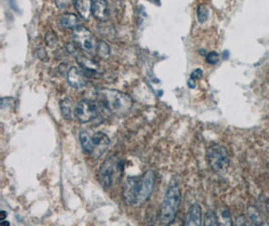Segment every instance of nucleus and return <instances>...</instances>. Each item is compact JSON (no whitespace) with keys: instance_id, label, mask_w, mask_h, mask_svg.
I'll return each mask as SVG.
<instances>
[{"instance_id":"f257e3e1","label":"nucleus","mask_w":269,"mask_h":226,"mask_svg":"<svg viewBox=\"0 0 269 226\" xmlns=\"http://www.w3.org/2000/svg\"><path fill=\"white\" fill-rule=\"evenodd\" d=\"M156 182L154 171L148 170L141 177L128 178L123 187V200L126 205L143 206L151 198Z\"/></svg>"},{"instance_id":"f03ea898","label":"nucleus","mask_w":269,"mask_h":226,"mask_svg":"<svg viewBox=\"0 0 269 226\" xmlns=\"http://www.w3.org/2000/svg\"><path fill=\"white\" fill-rule=\"evenodd\" d=\"M97 98L102 106L116 117L127 116L133 106L131 96L116 90L101 88L97 92Z\"/></svg>"},{"instance_id":"7ed1b4c3","label":"nucleus","mask_w":269,"mask_h":226,"mask_svg":"<svg viewBox=\"0 0 269 226\" xmlns=\"http://www.w3.org/2000/svg\"><path fill=\"white\" fill-rule=\"evenodd\" d=\"M181 199L182 194L180 183L178 179L173 178L169 184L163 203L161 205L159 213V221L161 224L170 225L175 221L181 204Z\"/></svg>"},{"instance_id":"20e7f679","label":"nucleus","mask_w":269,"mask_h":226,"mask_svg":"<svg viewBox=\"0 0 269 226\" xmlns=\"http://www.w3.org/2000/svg\"><path fill=\"white\" fill-rule=\"evenodd\" d=\"M123 171L124 160L117 155L110 156L99 169V182L104 188H110L120 181Z\"/></svg>"},{"instance_id":"39448f33","label":"nucleus","mask_w":269,"mask_h":226,"mask_svg":"<svg viewBox=\"0 0 269 226\" xmlns=\"http://www.w3.org/2000/svg\"><path fill=\"white\" fill-rule=\"evenodd\" d=\"M80 141L84 152L94 159H99L108 150L110 139L104 133L83 131L80 133Z\"/></svg>"},{"instance_id":"423d86ee","label":"nucleus","mask_w":269,"mask_h":226,"mask_svg":"<svg viewBox=\"0 0 269 226\" xmlns=\"http://www.w3.org/2000/svg\"><path fill=\"white\" fill-rule=\"evenodd\" d=\"M207 159L210 168L215 173H224L230 164L227 149L222 145H212L207 151Z\"/></svg>"},{"instance_id":"0eeeda50","label":"nucleus","mask_w":269,"mask_h":226,"mask_svg":"<svg viewBox=\"0 0 269 226\" xmlns=\"http://www.w3.org/2000/svg\"><path fill=\"white\" fill-rule=\"evenodd\" d=\"M73 40L79 48L86 52H94L97 50V40L93 34L86 28L78 26L73 32Z\"/></svg>"},{"instance_id":"6e6552de","label":"nucleus","mask_w":269,"mask_h":226,"mask_svg":"<svg viewBox=\"0 0 269 226\" xmlns=\"http://www.w3.org/2000/svg\"><path fill=\"white\" fill-rule=\"evenodd\" d=\"M99 115L98 106L95 102L90 100H83L78 102L75 108V116L77 120L82 123L86 124L95 120Z\"/></svg>"},{"instance_id":"1a4fd4ad","label":"nucleus","mask_w":269,"mask_h":226,"mask_svg":"<svg viewBox=\"0 0 269 226\" xmlns=\"http://www.w3.org/2000/svg\"><path fill=\"white\" fill-rule=\"evenodd\" d=\"M68 82L71 86L81 90L84 88L86 86V78L83 72L79 70L77 68H71L67 72Z\"/></svg>"},{"instance_id":"9d476101","label":"nucleus","mask_w":269,"mask_h":226,"mask_svg":"<svg viewBox=\"0 0 269 226\" xmlns=\"http://www.w3.org/2000/svg\"><path fill=\"white\" fill-rule=\"evenodd\" d=\"M108 4L106 0H93L92 14L99 22H105L108 20Z\"/></svg>"},{"instance_id":"9b49d317","label":"nucleus","mask_w":269,"mask_h":226,"mask_svg":"<svg viewBox=\"0 0 269 226\" xmlns=\"http://www.w3.org/2000/svg\"><path fill=\"white\" fill-rule=\"evenodd\" d=\"M76 60H77L78 64H80L82 72H84V74L86 76H97L99 74L98 66L93 60L86 58L84 56H76Z\"/></svg>"},{"instance_id":"f8f14e48","label":"nucleus","mask_w":269,"mask_h":226,"mask_svg":"<svg viewBox=\"0 0 269 226\" xmlns=\"http://www.w3.org/2000/svg\"><path fill=\"white\" fill-rule=\"evenodd\" d=\"M202 208L199 204H193L186 216V220H185V225L188 226H200L202 225Z\"/></svg>"},{"instance_id":"ddd939ff","label":"nucleus","mask_w":269,"mask_h":226,"mask_svg":"<svg viewBox=\"0 0 269 226\" xmlns=\"http://www.w3.org/2000/svg\"><path fill=\"white\" fill-rule=\"evenodd\" d=\"M73 2L81 18L88 22L92 14L93 0H73Z\"/></svg>"},{"instance_id":"4468645a","label":"nucleus","mask_w":269,"mask_h":226,"mask_svg":"<svg viewBox=\"0 0 269 226\" xmlns=\"http://www.w3.org/2000/svg\"><path fill=\"white\" fill-rule=\"evenodd\" d=\"M60 108H61V112H62L63 118L67 121H71L73 119L74 114H75L74 102H73L72 98H65L64 100H62L60 102Z\"/></svg>"},{"instance_id":"2eb2a0df","label":"nucleus","mask_w":269,"mask_h":226,"mask_svg":"<svg viewBox=\"0 0 269 226\" xmlns=\"http://www.w3.org/2000/svg\"><path fill=\"white\" fill-rule=\"evenodd\" d=\"M60 24L65 30H76L79 26V18L73 14H66L60 18Z\"/></svg>"},{"instance_id":"dca6fc26","label":"nucleus","mask_w":269,"mask_h":226,"mask_svg":"<svg viewBox=\"0 0 269 226\" xmlns=\"http://www.w3.org/2000/svg\"><path fill=\"white\" fill-rule=\"evenodd\" d=\"M96 52H97V54L103 60H108L110 58V54H111L110 46L104 40L98 42Z\"/></svg>"},{"instance_id":"f3484780","label":"nucleus","mask_w":269,"mask_h":226,"mask_svg":"<svg viewBox=\"0 0 269 226\" xmlns=\"http://www.w3.org/2000/svg\"><path fill=\"white\" fill-rule=\"evenodd\" d=\"M247 214H248V216L250 217L251 221L254 224L259 225V224H262L263 223L262 215H261V213L259 212V210L256 207H254V206H248V208H247Z\"/></svg>"},{"instance_id":"a211bd4d","label":"nucleus","mask_w":269,"mask_h":226,"mask_svg":"<svg viewBox=\"0 0 269 226\" xmlns=\"http://www.w3.org/2000/svg\"><path fill=\"white\" fill-rule=\"evenodd\" d=\"M218 218H219V224H221V225H233L232 216H231L230 210L228 208L222 209Z\"/></svg>"},{"instance_id":"6ab92c4d","label":"nucleus","mask_w":269,"mask_h":226,"mask_svg":"<svg viewBox=\"0 0 269 226\" xmlns=\"http://www.w3.org/2000/svg\"><path fill=\"white\" fill-rule=\"evenodd\" d=\"M197 18L201 24H205L209 18V10L206 6H200L197 10Z\"/></svg>"},{"instance_id":"aec40b11","label":"nucleus","mask_w":269,"mask_h":226,"mask_svg":"<svg viewBox=\"0 0 269 226\" xmlns=\"http://www.w3.org/2000/svg\"><path fill=\"white\" fill-rule=\"evenodd\" d=\"M204 225H219L218 215L214 211H208L204 218Z\"/></svg>"},{"instance_id":"412c9836","label":"nucleus","mask_w":269,"mask_h":226,"mask_svg":"<svg viewBox=\"0 0 269 226\" xmlns=\"http://www.w3.org/2000/svg\"><path fill=\"white\" fill-rule=\"evenodd\" d=\"M206 60L208 64H217L218 62H219V54L216 52H209L206 56Z\"/></svg>"},{"instance_id":"4be33fe9","label":"nucleus","mask_w":269,"mask_h":226,"mask_svg":"<svg viewBox=\"0 0 269 226\" xmlns=\"http://www.w3.org/2000/svg\"><path fill=\"white\" fill-rule=\"evenodd\" d=\"M46 42L49 46H54L58 42V38L52 32H48L46 36Z\"/></svg>"},{"instance_id":"5701e85b","label":"nucleus","mask_w":269,"mask_h":226,"mask_svg":"<svg viewBox=\"0 0 269 226\" xmlns=\"http://www.w3.org/2000/svg\"><path fill=\"white\" fill-rule=\"evenodd\" d=\"M71 0H55V4L59 10H66L70 6Z\"/></svg>"},{"instance_id":"b1692460","label":"nucleus","mask_w":269,"mask_h":226,"mask_svg":"<svg viewBox=\"0 0 269 226\" xmlns=\"http://www.w3.org/2000/svg\"><path fill=\"white\" fill-rule=\"evenodd\" d=\"M66 50H67V52H68L70 54H73V56H78V46H77V44H68Z\"/></svg>"},{"instance_id":"393cba45","label":"nucleus","mask_w":269,"mask_h":226,"mask_svg":"<svg viewBox=\"0 0 269 226\" xmlns=\"http://www.w3.org/2000/svg\"><path fill=\"white\" fill-rule=\"evenodd\" d=\"M202 76H203V70H202L201 68H197V70H195L192 72V74H191V78L194 80H200V78H202Z\"/></svg>"},{"instance_id":"a878e982","label":"nucleus","mask_w":269,"mask_h":226,"mask_svg":"<svg viewBox=\"0 0 269 226\" xmlns=\"http://www.w3.org/2000/svg\"><path fill=\"white\" fill-rule=\"evenodd\" d=\"M37 56L40 58V60H45L46 58H47V52H46V50L43 48H40L38 50H37Z\"/></svg>"},{"instance_id":"bb28decb","label":"nucleus","mask_w":269,"mask_h":226,"mask_svg":"<svg viewBox=\"0 0 269 226\" xmlns=\"http://www.w3.org/2000/svg\"><path fill=\"white\" fill-rule=\"evenodd\" d=\"M188 86H189V88H195L196 84H195V82H194V80L190 78V80H188Z\"/></svg>"},{"instance_id":"cd10ccee","label":"nucleus","mask_w":269,"mask_h":226,"mask_svg":"<svg viewBox=\"0 0 269 226\" xmlns=\"http://www.w3.org/2000/svg\"><path fill=\"white\" fill-rule=\"evenodd\" d=\"M6 216H7V213L5 211L0 212V219H2V221H4L6 219Z\"/></svg>"},{"instance_id":"c85d7f7f","label":"nucleus","mask_w":269,"mask_h":226,"mask_svg":"<svg viewBox=\"0 0 269 226\" xmlns=\"http://www.w3.org/2000/svg\"><path fill=\"white\" fill-rule=\"evenodd\" d=\"M265 207H266V210H267V212H268V214H269V199L267 200V202H266V204H265Z\"/></svg>"},{"instance_id":"c756f323","label":"nucleus","mask_w":269,"mask_h":226,"mask_svg":"<svg viewBox=\"0 0 269 226\" xmlns=\"http://www.w3.org/2000/svg\"><path fill=\"white\" fill-rule=\"evenodd\" d=\"M2 225H4V226H8V225H10V222H8V221H2Z\"/></svg>"}]
</instances>
